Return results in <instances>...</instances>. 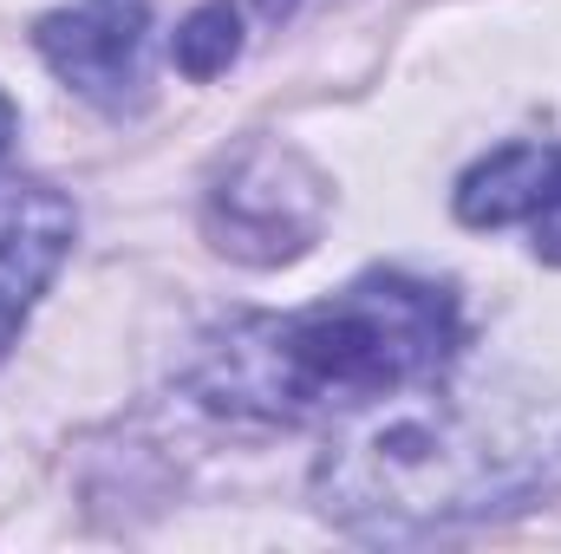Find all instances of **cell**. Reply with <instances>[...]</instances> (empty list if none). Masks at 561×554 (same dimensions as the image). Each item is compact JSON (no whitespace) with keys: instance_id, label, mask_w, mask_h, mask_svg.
<instances>
[{"instance_id":"6da1fadb","label":"cell","mask_w":561,"mask_h":554,"mask_svg":"<svg viewBox=\"0 0 561 554\" xmlns=\"http://www.w3.org/2000/svg\"><path fill=\"white\" fill-rule=\"evenodd\" d=\"M463 346L457 293L419 275H359L294 313L216 326L190 366V392L249 424H320L399 392L437 385Z\"/></svg>"},{"instance_id":"7a4b0ae2","label":"cell","mask_w":561,"mask_h":554,"mask_svg":"<svg viewBox=\"0 0 561 554\" xmlns=\"http://www.w3.org/2000/svg\"><path fill=\"white\" fill-rule=\"evenodd\" d=\"M320 222H327V183L287 143H249L242 157H229V170L209 189L216 249L236 262H255V268L307 255Z\"/></svg>"},{"instance_id":"3957f363","label":"cell","mask_w":561,"mask_h":554,"mask_svg":"<svg viewBox=\"0 0 561 554\" xmlns=\"http://www.w3.org/2000/svg\"><path fill=\"white\" fill-rule=\"evenodd\" d=\"M46 66L92 105L125 112L144 99V39H150V0H72L39 20Z\"/></svg>"},{"instance_id":"277c9868","label":"cell","mask_w":561,"mask_h":554,"mask_svg":"<svg viewBox=\"0 0 561 554\" xmlns=\"http://www.w3.org/2000/svg\"><path fill=\"white\" fill-rule=\"evenodd\" d=\"M72 235H79V216L53 183H33V176L0 183V359L13 353L46 280L59 275Z\"/></svg>"},{"instance_id":"5b68a950","label":"cell","mask_w":561,"mask_h":554,"mask_svg":"<svg viewBox=\"0 0 561 554\" xmlns=\"http://www.w3.org/2000/svg\"><path fill=\"white\" fill-rule=\"evenodd\" d=\"M457 216L470 229L523 222L536 255L561 268V143H510L457 183Z\"/></svg>"},{"instance_id":"8992f818","label":"cell","mask_w":561,"mask_h":554,"mask_svg":"<svg viewBox=\"0 0 561 554\" xmlns=\"http://www.w3.org/2000/svg\"><path fill=\"white\" fill-rule=\"evenodd\" d=\"M236 53H242V13H236L229 0L196 7V13L176 26V66H183L190 79H216V72H229Z\"/></svg>"},{"instance_id":"52a82bcc","label":"cell","mask_w":561,"mask_h":554,"mask_svg":"<svg viewBox=\"0 0 561 554\" xmlns=\"http://www.w3.org/2000/svg\"><path fill=\"white\" fill-rule=\"evenodd\" d=\"M13 125H20V118H13V105H7V92H0V157H7V143H13Z\"/></svg>"}]
</instances>
